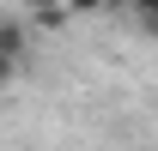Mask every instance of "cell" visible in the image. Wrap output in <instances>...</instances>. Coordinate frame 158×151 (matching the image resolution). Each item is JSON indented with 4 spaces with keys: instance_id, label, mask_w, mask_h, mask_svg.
Returning <instances> with one entry per match:
<instances>
[{
    "instance_id": "4",
    "label": "cell",
    "mask_w": 158,
    "mask_h": 151,
    "mask_svg": "<svg viewBox=\"0 0 158 151\" xmlns=\"http://www.w3.org/2000/svg\"><path fill=\"white\" fill-rule=\"evenodd\" d=\"M140 18V30H146V37H158V12H134Z\"/></svg>"
},
{
    "instance_id": "5",
    "label": "cell",
    "mask_w": 158,
    "mask_h": 151,
    "mask_svg": "<svg viewBox=\"0 0 158 151\" xmlns=\"http://www.w3.org/2000/svg\"><path fill=\"white\" fill-rule=\"evenodd\" d=\"M134 12H158V0H134Z\"/></svg>"
},
{
    "instance_id": "2",
    "label": "cell",
    "mask_w": 158,
    "mask_h": 151,
    "mask_svg": "<svg viewBox=\"0 0 158 151\" xmlns=\"http://www.w3.org/2000/svg\"><path fill=\"white\" fill-rule=\"evenodd\" d=\"M24 12H31L37 24H67V18H73L67 0H24Z\"/></svg>"
},
{
    "instance_id": "3",
    "label": "cell",
    "mask_w": 158,
    "mask_h": 151,
    "mask_svg": "<svg viewBox=\"0 0 158 151\" xmlns=\"http://www.w3.org/2000/svg\"><path fill=\"white\" fill-rule=\"evenodd\" d=\"M67 6H73V18H91V12H103L110 0H67Z\"/></svg>"
},
{
    "instance_id": "1",
    "label": "cell",
    "mask_w": 158,
    "mask_h": 151,
    "mask_svg": "<svg viewBox=\"0 0 158 151\" xmlns=\"http://www.w3.org/2000/svg\"><path fill=\"white\" fill-rule=\"evenodd\" d=\"M0 55H6L12 73L24 67V24H19V18H6V30H0Z\"/></svg>"
}]
</instances>
